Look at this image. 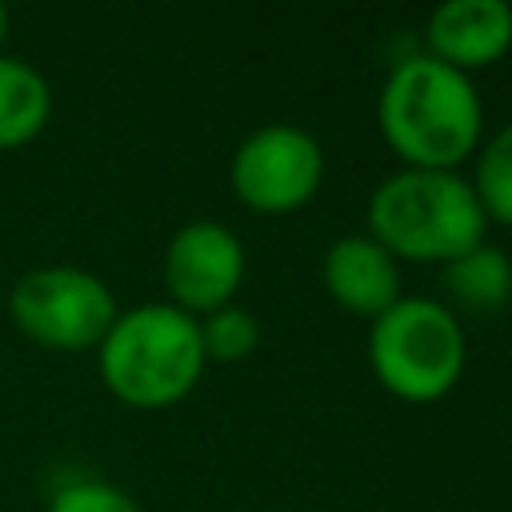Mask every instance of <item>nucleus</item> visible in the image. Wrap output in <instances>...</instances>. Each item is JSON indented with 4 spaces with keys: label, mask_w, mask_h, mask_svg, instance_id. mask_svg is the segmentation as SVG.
<instances>
[{
    "label": "nucleus",
    "mask_w": 512,
    "mask_h": 512,
    "mask_svg": "<svg viewBox=\"0 0 512 512\" xmlns=\"http://www.w3.org/2000/svg\"><path fill=\"white\" fill-rule=\"evenodd\" d=\"M120 304L112 288L76 264L24 272L8 292V320L48 352H88L112 328Z\"/></svg>",
    "instance_id": "39448f33"
},
{
    "label": "nucleus",
    "mask_w": 512,
    "mask_h": 512,
    "mask_svg": "<svg viewBox=\"0 0 512 512\" xmlns=\"http://www.w3.org/2000/svg\"><path fill=\"white\" fill-rule=\"evenodd\" d=\"M488 220L460 172L400 168L368 196V236L392 260L448 264L484 244Z\"/></svg>",
    "instance_id": "7ed1b4c3"
},
{
    "label": "nucleus",
    "mask_w": 512,
    "mask_h": 512,
    "mask_svg": "<svg viewBox=\"0 0 512 512\" xmlns=\"http://www.w3.org/2000/svg\"><path fill=\"white\" fill-rule=\"evenodd\" d=\"M468 360V340L448 304L400 296L368 328V364L384 392L404 404L444 400Z\"/></svg>",
    "instance_id": "20e7f679"
},
{
    "label": "nucleus",
    "mask_w": 512,
    "mask_h": 512,
    "mask_svg": "<svg viewBox=\"0 0 512 512\" xmlns=\"http://www.w3.org/2000/svg\"><path fill=\"white\" fill-rule=\"evenodd\" d=\"M204 348L196 316L168 300L116 312L112 328L96 344V368L104 388L128 408H172L204 376Z\"/></svg>",
    "instance_id": "f03ea898"
},
{
    "label": "nucleus",
    "mask_w": 512,
    "mask_h": 512,
    "mask_svg": "<svg viewBox=\"0 0 512 512\" xmlns=\"http://www.w3.org/2000/svg\"><path fill=\"white\" fill-rule=\"evenodd\" d=\"M428 56L472 76L476 68L496 64L512 48V4L504 0H448L432 8L428 28Z\"/></svg>",
    "instance_id": "6e6552de"
},
{
    "label": "nucleus",
    "mask_w": 512,
    "mask_h": 512,
    "mask_svg": "<svg viewBox=\"0 0 512 512\" xmlns=\"http://www.w3.org/2000/svg\"><path fill=\"white\" fill-rule=\"evenodd\" d=\"M52 116V88L44 72L20 56L0 52V152L32 144Z\"/></svg>",
    "instance_id": "9d476101"
},
{
    "label": "nucleus",
    "mask_w": 512,
    "mask_h": 512,
    "mask_svg": "<svg viewBox=\"0 0 512 512\" xmlns=\"http://www.w3.org/2000/svg\"><path fill=\"white\" fill-rule=\"evenodd\" d=\"M484 220L512 228V124L496 128L476 148V176L468 180Z\"/></svg>",
    "instance_id": "f8f14e48"
},
{
    "label": "nucleus",
    "mask_w": 512,
    "mask_h": 512,
    "mask_svg": "<svg viewBox=\"0 0 512 512\" xmlns=\"http://www.w3.org/2000/svg\"><path fill=\"white\" fill-rule=\"evenodd\" d=\"M244 244L220 220H188L172 232L160 276L168 288V304L188 316H208L224 304H236L244 284Z\"/></svg>",
    "instance_id": "0eeeda50"
},
{
    "label": "nucleus",
    "mask_w": 512,
    "mask_h": 512,
    "mask_svg": "<svg viewBox=\"0 0 512 512\" xmlns=\"http://www.w3.org/2000/svg\"><path fill=\"white\" fill-rule=\"evenodd\" d=\"M376 124L404 168L456 172L480 148L484 104L472 76L420 52L388 72L376 100Z\"/></svg>",
    "instance_id": "f257e3e1"
},
{
    "label": "nucleus",
    "mask_w": 512,
    "mask_h": 512,
    "mask_svg": "<svg viewBox=\"0 0 512 512\" xmlns=\"http://www.w3.org/2000/svg\"><path fill=\"white\" fill-rule=\"evenodd\" d=\"M48 512H140V504L124 488L96 480V476H84V480L60 484L48 500Z\"/></svg>",
    "instance_id": "4468645a"
},
{
    "label": "nucleus",
    "mask_w": 512,
    "mask_h": 512,
    "mask_svg": "<svg viewBox=\"0 0 512 512\" xmlns=\"http://www.w3.org/2000/svg\"><path fill=\"white\" fill-rule=\"evenodd\" d=\"M200 328V348H204V360H216V364H240L256 352L260 344V324L248 308L240 304H224L208 316L196 320Z\"/></svg>",
    "instance_id": "ddd939ff"
},
{
    "label": "nucleus",
    "mask_w": 512,
    "mask_h": 512,
    "mask_svg": "<svg viewBox=\"0 0 512 512\" xmlns=\"http://www.w3.org/2000/svg\"><path fill=\"white\" fill-rule=\"evenodd\" d=\"M320 280L344 312L364 320H376L400 300V264L368 232L332 240L320 260Z\"/></svg>",
    "instance_id": "1a4fd4ad"
},
{
    "label": "nucleus",
    "mask_w": 512,
    "mask_h": 512,
    "mask_svg": "<svg viewBox=\"0 0 512 512\" xmlns=\"http://www.w3.org/2000/svg\"><path fill=\"white\" fill-rule=\"evenodd\" d=\"M448 296L468 312H496L512 300V260L496 244H476L444 264Z\"/></svg>",
    "instance_id": "9b49d317"
},
{
    "label": "nucleus",
    "mask_w": 512,
    "mask_h": 512,
    "mask_svg": "<svg viewBox=\"0 0 512 512\" xmlns=\"http://www.w3.org/2000/svg\"><path fill=\"white\" fill-rule=\"evenodd\" d=\"M4 36H8V8L0 4V44H4Z\"/></svg>",
    "instance_id": "2eb2a0df"
},
{
    "label": "nucleus",
    "mask_w": 512,
    "mask_h": 512,
    "mask_svg": "<svg viewBox=\"0 0 512 512\" xmlns=\"http://www.w3.org/2000/svg\"><path fill=\"white\" fill-rule=\"evenodd\" d=\"M228 180L244 208L260 216H284L320 192L324 148L300 124H264L232 152Z\"/></svg>",
    "instance_id": "423d86ee"
}]
</instances>
